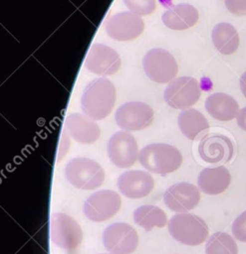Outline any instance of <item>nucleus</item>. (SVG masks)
Segmentation results:
<instances>
[{
    "label": "nucleus",
    "instance_id": "5701e85b",
    "mask_svg": "<svg viewBox=\"0 0 246 254\" xmlns=\"http://www.w3.org/2000/svg\"><path fill=\"white\" fill-rule=\"evenodd\" d=\"M133 220L146 231H150L153 227L162 228L168 223L165 212L160 207L149 204L138 206L133 211Z\"/></svg>",
    "mask_w": 246,
    "mask_h": 254
},
{
    "label": "nucleus",
    "instance_id": "412c9836",
    "mask_svg": "<svg viewBox=\"0 0 246 254\" xmlns=\"http://www.w3.org/2000/svg\"><path fill=\"white\" fill-rule=\"evenodd\" d=\"M177 123L181 133L190 140L202 138L209 130V123L205 116L193 108L182 110L178 114Z\"/></svg>",
    "mask_w": 246,
    "mask_h": 254
},
{
    "label": "nucleus",
    "instance_id": "bb28decb",
    "mask_svg": "<svg viewBox=\"0 0 246 254\" xmlns=\"http://www.w3.org/2000/svg\"><path fill=\"white\" fill-rule=\"evenodd\" d=\"M227 10L236 16H246V0H224Z\"/></svg>",
    "mask_w": 246,
    "mask_h": 254
},
{
    "label": "nucleus",
    "instance_id": "0eeeda50",
    "mask_svg": "<svg viewBox=\"0 0 246 254\" xmlns=\"http://www.w3.org/2000/svg\"><path fill=\"white\" fill-rule=\"evenodd\" d=\"M51 240L60 248L73 251L83 240V231L80 224L71 216L56 212L50 219Z\"/></svg>",
    "mask_w": 246,
    "mask_h": 254
},
{
    "label": "nucleus",
    "instance_id": "393cba45",
    "mask_svg": "<svg viewBox=\"0 0 246 254\" xmlns=\"http://www.w3.org/2000/svg\"><path fill=\"white\" fill-rule=\"evenodd\" d=\"M129 12L141 17L150 15L156 8L155 0H123Z\"/></svg>",
    "mask_w": 246,
    "mask_h": 254
},
{
    "label": "nucleus",
    "instance_id": "c85d7f7f",
    "mask_svg": "<svg viewBox=\"0 0 246 254\" xmlns=\"http://www.w3.org/2000/svg\"><path fill=\"white\" fill-rule=\"evenodd\" d=\"M240 89L243 95L246 97V71L243 72L240 77Z\"/></svg>",
    "mask_w": 246,
    "mask_h": 254
},
{
    "label": "nucleus",
    "instance_id": "f3484780",
    "mask_svg": "<svg viewBox=\"0 0 246 254\" xmlns=\"http://www.w3.org/2000/svg\"><path fill=\"white\" fill-rule=\"evenodd\" d=\"M65 123L71 137L81 144H93L101 135L99 125L85 114L71 113Z\"/></svg>",
    "mask_w": 246,
    "mask_h": 254
},
{
    "label": "nucleus",
    "instance_id": "4468645a",
    "mask_svg": "<svg viewBox=\"0 0 246 254\" xmlns=\"http://www.w3.org/2000/svg\"><path fill=\"white\" fill-rule=\"evenodd\" d=\"M200 200V190L196 186L181 182L170 186L163 193L164 204L172 211L184 213L193 209Z\"/></svg>",
    "mask_w": 246,
    "mask_h": 254
},
{
    "label": "nucleus",
    "instance_id": "39448f33",
    "mask_svg": "<svg viewBox=\"0 0 246 254\" xmlns=\"http://www.w3.org/2000/svg\"><path fill=\"white\" fill-rule=\"evenodd\" d=\"M142 66L146 76L156 83L170 82L178 71V64L174 57L161 48L147 51L142 59Z\"/></svg>",
    "mask_w": 246,
    "mask_h": 254
},
{
    "label": "nucleus",
    "instance_id": "4be33fe9",
    "mask_svg": "<svg viewBox=\"0 0 246 254\" xmlns=\"http://www.w3.org/2000/svg\"><path fill=\"white\" fill-rule=\"evenodd\" d=\"M212 43L215 49L222 55H231L239 47L240 39L233 25L222 22L214 26L211 33Z\"/></svg>",
    "mask_w": 246,
    "mask_h": 254
},
{
    "label": "nucleus",
    "instance_id": "9d476101",
    "mask_svg": "<svg viewBox=\"0 0 246 254\" xmlns=\"http://www.w3.org/2000/svg\"><path fill=\"white\" fill-rule=\"evenodd\" d=\"M107 153L111 162L121 169L131 167L139 155L135 138L126 131H118L111 136Z\"/></svg>",
    "mask_w": 246,
    "mask_h": 254
},
{
    "label": "nucleus",
    "instance_id": "ddd939ff",
    "mask_svg": "<svg viewBox=\"0 0 246 254\" xmlns=\"http://www.w3.org/2000/svg\"><path fill=\"white\" fill-rule=\"evenodd\" d=\"M121 58L118 52L104 44H93L85 60L86 68L98 75H112L121 67Z\"/></svg>",
    "mask_w": 246,
    "mask_h": 254
},
{
    "label": "nucleus",
    "instance_id": "cd10ccee",
    "mask_svg": "<svg viewBox=\"0 0 246 254\" xmlns=\"http://www.w3.org/2000/svg\"><path fill=\"white\" fill-rule=\"evenodd\" d=\"M236 120H237V125L239 126V128L246 131V106L243 107L241 110H239Z\"/></svg>",
    "mask_w": 246,
    "mask_h": 254
},
{
    "label": "nucleus",
    "instance_id": "20e7f679",
    "mask_svg": "<svg viewBox=\"0 0 246 254\" xmlns=\"http://www.w3.org/2000/svg\"><path fill=\"white\" fill-rule=\"evenodd\" d=\"M65 177L75 188L91 190L103 185L105 171L96 161L85 157H78L67 163Z\"/></svg>",
    "mask_w": 246,
    "mask_h": 254
},
{
    "label": "nucleus",
    "instance_id": "aec40b11",
    "mask_svg": "<svg viewBox=\"0 0 246 254\" xmlns=\"http://www.w3.org/2000/svg\"><path fill=\"white\" fill-rule=\"evenodd\" d=\"M205 109L214 119L230 121L237 117L239 105L232 96L223 92H215L207 96Z\"/></svg>",
    "mask_w": 246,
    "mask_h": 254
},
{
    "label": "nucleus",
    "instance_id": "f8f14e48",
    "mask_svg": "<svg viewBox=\"0 0 246 254\" xmlns=\"http://www.w3.org/2000/svg\"><path fill=\"white\" fill-rule=\"evenodd\" d=\"M108 36L117 41H131L136 39L144 30L141 17L129 12H119L111 16L105 25Z\"/></svg>",
    "mask_w": 246,
    "mask_h": 254
},
{
    "label": "nucleus",
    "instance_id": "a878e982",
    "mask_svg": "<svg viewBox=\"0 0 246 254\" xmlns=\"http://www.w3.org/2000/svg\"><path fill=\"white\" fill-rule=\"evenodd\" d=\"M234 237L242 242H246V210L239 214L232 224Z\"/></svg>",
    "mask_w": 246,
    "mask_h": 254
},
{
    "label": "nucleus",
    "instance_id": "6ab92c4d",
    "mask_svg": "<svg viewBox=\"0 0 246 254\" xmlns=\"http://www.w3.org/2000/svg\"><path fill=\"white\" fill-rule=\"evenodd\" d=\"M230 182L231 175L223 166L205 168L199 173L197 179L199 190L206 194H219L225 191Z\"/></svg>",
    "mask_w": 246,
    "mask_h": 254
},
{
    "label": "nucleus",
    "instance_id": "f257e3e1",
    "mask_svg": "<svg viewBox=\"0 0 246 254\" xmlns=\"http://www.w3.org/2000/svg\"><path fill=\"white\" fill-rule=\"evenodd\" d=\"M117 91L114 83L105 77L91 80L81 96V108L93 120L108 117L114 109Z\"/></svg>",
    "mask_w": 246,
    "mask_h": 254
},
{
    "label": "nucleus",
    "instance_id": "1a4fd4ad",
    "mask_svg": "<svg viewBox=\"0 0 246 254\" xmlns=\"http://www.w3.org/2000/svg\"><path fill=\"white\" fill-rule=\"evenodd\" d=\"M103 243L111 254H131L138 246V235L131 225L115 222L104 230Z\"/></svg>",
    "mask_w": 246,
    "mask_h": 254
},
{
    "label": "nucleus",
    "instance_id": "a211bd4d",
    "mask_svg": "<svg viewBox=\"0 0 246 254\" xmlns=\"http://www.w3.org/2000/svg\"><path fill=\"white\" fill-rule=\"evenodd\" d=\"M199 18L197 9L188 3H180L166 9L162 16V23L170 30L183 31L193 27Z\"/></svg>",
    "mask_w": 246,
    "mask_h": 254
},
{
    "label": "nucleus",
    "instance_id": "423d86ee",
    "mask_svg": "<svg viewBox=\"0 0 246 254\" xmlns=\"http://www.w3.org/2000/svg\"><path fill=\"white\" fill-rule=\"evenodd\" d=\"M201 88L197 79L191 76H179L171 80L164 89V101L175 109H188L200 98Z\"/></svg>",
    "mask_w": 246,
    "mask_h": 254
},
{
    "label": "nucleus",
    "instance_id": "9b49d317",
    "mask_svg": "<svg viewBox=\"0 0 246 254\" xmlns=\"http://www.w3.org/2000/svg\"><path fill=\"white\" fill-rule=\"evenodd\" d=\"M122 199L118 192L111 190H102L92 193L84 203L85 215L94 222H101L112 218L118 213Z\"/></svg>",
    "mask_w": 246,
    "mask_h": 254
},
{
    "label": "nucleus",
    "instance_id": "b1692460",
    "mask_svg": "<svg viewBox=\"0 0 246 254\" xmlns=\"http://www.w3.org/2000/svg\"><path fill=\"white\" fill-rule=\"evenodd\" d=\"M205 254H238V247L228 233L215 232L206 242Z\"/></svg>",
    "mask_w": 246,
    "mask_h": 254
},
{
    "label": "nucleus",
    "instance_id": "dca6fc26",
    "mask_svg": "<svg viewBox=\"0 0 246 254\" xmlns=\"http://www.w3.org/2000/svg\"><path fill=\"white\" fill-rule=\"evenodd\" d=\"M118 188L128 198H141L148 195L154 187V180L145 171L132 170L123 173L118 179Z\"/></svg>",
    "mask_w": 246,
    "mask_h": 254
},
{
    "label": "nucleus",
    "instance_id": "7ed1b4c3",
    "mask_svg": "<svg viewBox=\"0 0 246 254\" xmlns=\"http://www.w3.org/2000/svg\"><path fill=\"white\" fill-rule=\"evenodd\" d=\"M167 227L172 238L184 245H199L208 238V226L196 214L187 212L174 214L169 219Z\"/></svg>",
    "mask_w": 246,
    "mask_h": 254
},
{
    "label": "nucleus",
    "instance_id": "f03ea898",
    "mask_svg": "<svg viewBox=\"0 0 246 254\" xmlns=\"http://www.w3.org/2000/svg\"><path fill=\"white\" fill-rule=\"evenodd\" d=\"M138 162L150 173L165 175L179 169L182 156L179 150L172 145L151 143L139 151Z\"/></svg>",
    "mask_w": 246,
    "mask_h": 254
},
{
    "label": "nucleus",
    "instance_id": "2eb2a0df",
    "mask_svg": "<svg viewBox=\"0 0 246 254\" xmlns=\"http://www.w3.org/2000/svg\"><path fill=\"white\" fill-rule=\"evenodd\" d=\"M233 151L231 140L219 133L206 134L200 139L198 145L200 158L209 164L229 162L233 156Z\"/></svg>",
    "mask_w": 246,
    "mask_h": 254
},
{
    "label": "nucleus",
    "instance_id": "6e6552de",
    "mask_svg": "<svg viewBox=\"0 0 246 254\" xmlns=\"http://www.w3.org/2000/svg\"><path fill=\"white\" fill-rule=\"evenodd\" d=\"M152 108L141 101H128L116 111L115 120L123 131H139L147 128L153 121Z\"/></svg>",
    "mask_w": 246,
    "mask_h": 254
},
{
    "label": "nucleus",
    "instance_id": "c756f323",
    "mask_svg": "<svg viewBox=\"0 0 246 254\" xmlns=\"http://www.w3.org/2000/svg\"><path fill=\"white\" fill-rule=\"evenodd\" d=\"M99 254H104V253H99Z\"/></svg>",
    "mask_w": 246,
    "mask_h": 254
}]
</instances>
